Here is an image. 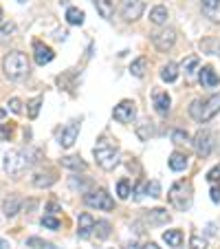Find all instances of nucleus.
Masks as SVG:
<instances>
[{
	"label": "nucleus",
	"instance_id": "1",
	"mask_svg": "<svg viewBox=\"0 0 220 249\" xmlns=\"http://www.w3.org/2000/svg\"><path fill=\"white\" fill-rule=\"evenodd\" d=\"M38 157H40L38 150H14V152H9V155L5 157L7 174H14V177L22 174L24 170L31 168V165L38 161Z\"/></svg>",
	"mask_w": 220,
	"mask_h": 249
},
{
	"label": "nucleus",
	"instance_id": "2",
	"mask_svg": "<svg viewBox=\"0 0 220 249\" xmlns=\"http://www.w3.org/2000/svg\"><path fill=\"white\" fill-rule=\"evenodd\" d=\"M93 155H95V159H97L99 168H103V170H115L119 163V146L115 141L106 139V137H102V139L97 141Z\"/></svg>",
	"mask_w": 220,
	"mask_h": 249
},
{
	"label": "nucleus",
	"instance_id": "3",
	"mask_svg": "<svg viewBox=\"0 0 220 249\" xmlns=\"http://www.w3.org/2000/svg\"><path fill=\"white\" fill-rule=\"evenodd\" d=\"M218 113H220V93L211 95V97H207V99H196V102L189 106V115L201 124L214 119Z\"/></svg>",
	"mask_w": 220,
	"mask_h": 249
},
{
	"label": "nucleus",
	"instance_id": "4",
	"mask_svg": "<svg viewBox=\"0 0 220 249\" xmlns=\"http://www.w3.org/2000/svg\"><path fill=\"white\" fill-rule=\"evenodd\" d=\"M2 69H5V75L9 80H22L29 75V60L22 51H11L2 60Z\"/></svg>",
	"mask_w": 220,
	"mask_h": 249
},
{
	"label": "nucleus",
	"instance_id": "5",
	"mask_svg": "<svg viewBox=\"0 0 220 249\" xmlns=\"http://www.w3.org/2000/svg\"><path fill=\"white\" fill-rule=\"evenodd\" d=\"M192 192L194 190H192V183H189V181H176L168 194L169 203H172L178 212L189 210V207H192V196H194Z\"/></svg>",
	"mask_w": 220,
	"mask_h": 249
},
{
	"label": "nucleus",
	"instance_id": "6",
	"mask_svg": "<svg viewBox=\"0 0 220 249\" xmlns=\"http://www.w3.org/2000/svg\"><path fill=\"white\" fill-rule=\"evenodd\" d=\"M84 203L88 207H95V210H103V212H110L115 207V201L113 196L106 192V190H93V192H88L84 196Z\"/></svg>",
	"mask_w": 220,
	"mask_h": 249
},
{
	"label": "nucleus",
	"instance_id": "7",
	"mask_svg": "<svg viewBox=\"0 0 220 249\" xmlns=\"http://www.w3.org/2000/svg\"><path fill=\"white\" fill-rule=\"evenodd\" d=\"M194 148H196V155L201 159H207L211 155V150H214V135H211V130H207V128L198 130L196 137H194Z\"/></svg>",
	"mask_w": 220,
	"mask_h": 249
},
{
	"label": "nucleus",
	"instance_id": "8",
	"mask_svg": "<svg viewBox=\"0 0 220 249\" xmlns=\"http://www.w3.org/2000/svg\"><path fill=\"white\" fill-rule=\"evenodd\" d=\"M113 117L117 119L119 124H130L132 119L136 117L135 102H130V99H123V102H119L117 106H115V110H113Z\"/></svg>",
	"mask_w": 220,
	"mask_h": 249
},
{
	"label": "nucleus",
	"instance_id": "9",
	"mask_svg": "<svg viewBox=\"0 0 220 249\" xmlns=\"http://www.w3.org/2000/svg\"><path fill=\"white\" fill-rule=\"evenodd\" d=\"M143 0H123L121 2V16L126 22H135V20H139L141 16H143Z\"/></svg>",
	"mask_w": 220,
	"mask_h": 249
},
{
	"label": "nucleus",
	"instance_id": "10",
	"mask_svg": "<svg viewBox=\"0 0 220 249\" xmlns=\"http://www.w3.org/2000/svg\"><path fill=\"white\" fill-rule=\"evenodd\" d=\"M152 42H154V47L159 49V51H169V49L176 44V31L174 29H163V31L154 33L152 36Z\"/></svg>",
	"mask_w": 220,
	"mask_h": 249
},
{
	"label": "nucleus",
	"instance_id": "11",
	"mask_svg": "<svg viewBox=\"0 0 220 249\" xmlns=\"http://www.w3.org/2000/svg\"><path fill=\"white\" fill-rule=\"evenodd\" d=\"M77 135H80V122L68 124V126L62 130V135H60V146H62V148H73V143H75Z\"/></svg>",
	"mask_w": 220,
	"mask_h": 249
},
{
	"label": "nucleus",
	"instance_id": "12",
	"mask_svg": "<svg viewBox=\"0 0 220 249\" xmlns=\"http://www.w3.org/2000/svg\"><path fill=\"white\" fill-rule=\"evenodd\" d=\"M95 225H97V221L90 216L88 212L80 214V221H77V236H80V238H88V236L95 231Z\"/></svg>",
	"mask_w": 220,
	"mask_h": 249
},
{
	"label": "nucleus",
	"instance_id": "13",
	"mask_svg": "<svg viewBox=\"0 0 220 249\" xmlns=\"http://www.w3.org/2000/svg\"><path fill=\"white\" fill-rule=\"evenodd\" d=\"M152 99H154V108H156V113H159L161 117H165V115L169 113V108H172V99H169V95L165 93V90H154Z\"/></svg>",
	"mask_w": 220,
	"mask_h": 249
},
{
	"label": "nucleus",
	"instance_id": "14",
	"mask_svg": "<svg viewBox=\"0 0 220 249\" xmlns=\"http://www.w3.org/2000/svg\"><path fill=\"white\" fill-rule=\"evenodd\" d=\"M33 57H35V62H38L40 66H44V64H49V62L55 57V53H53V49L51 47H47V44H42V42H35L33 44Z\"/></svg>",
	"mask_w": 220,
	"mask_h": 249
},
{
	"label": "nucleus",
	"instance_id": "15",
	"mask_svg": "<svg viewBox=\"0 0 220 249\" xmlns=\"http://www.w3.org/2000/svg\"><path fill=\"white\" fill-rule=\"evenodd\" d=\"M203 14L211 22H220V0H203Z\"/></svg>",
	"mask_w": 220,
	"mask_h": 249
},
{
	"label": "nucleus",
	"instance_id": "16",
	"mask_svg": "<svg viewBox=\"0 0 220 249\" xmlns=\"http://www.w3.org/2000/svg\"><path fill=\"white\" fill-rule=\"evenodd\" d=\"M201 84L205 86V89H214V86L220 84V77L216 75V71L211 69V66H203L201 69Z\"/></svg>",
	"mask_w": 220,
	"mask_h": 249
},
{
	"label": "nucleus",
	"instance_id": "17",
	"mask_svg": "<svg viewBox=\"0 0 220 249\" xmlns=\"http://www.w3.org/2000/svg\"><path fill=\"white\" fill-rule=\"evenodd\" d=\"M60 165L66 170H73V172H84L86 170V163L80 159V157H62Z\"/></svg>",
	"mask_w": 220,
	"mask_h": 249
},
{
	"label": "nucleus",
	"instance_id": "18",
	"mask_svg": "<svg viewBox=\"0 0 220 249\" xmlns=\"http://www.w3.org/2000/svg\"><path fill=\"white\" fill-rule=\"evenodd\" d=\"M145 221H148V223H154V225L169 223V214L165 210H161V207H156V210H150L148 214H145Z\"/></svg>",
	"mask_w": 220,
	"mask_h": 249
},
{
	"label": "nucleus",
	"instance_id": "19",
	"mask_svg": "<svg viewBox=\"0 0 220 249\" xmlns=\"http://www.w3.org/2000/svg\"><path fill=\"white\" fill-rule=\"evenodd\" d=\"M95 2V7H97V11H99V16L102 18H113V14H115V2L113 0H93Z\"/></svg>",
	"mask_w": 220,
	"mask_h": 249
},
{
	"label": "nucleus",
	"instance_id": "20",
	"mask_svg": "<svg viewBox=\"0 0 220 249\" xmlns=\"http://www.w3.org/2000/svg\"><path fill=\"white\" fill-rule=\"evenodd\" d=\"M84 11L77 9V7H68L66 9V22L73 24V27H80V24H84Z\"/></svg>",
	"mask_w": 220,
	"mask_h": 249
},
{
	"label": "nucleus",
	"instance_id": "21",
	"mask_svg": "<svg viewBox=\"0 0 220 249\" xmlns=\"http://www.w3.org/2000/svg\"><path fill=\"white\" fill-rule=\"evenodd\" d=\"M169 168L174 170V172H181V170L187 168V155H183V152H174L172 157L168 159Z\"/></svg>",
	"mask_w": 220,
	"mask_h": 249
},
{
	"label": "nucleus",
	"instance_id": "22",
	"mask_svg": "<svg viewBox=\"0 0 220 249\" xmlns=\"http://www.w3.org/2000/svg\"><path fill=\"white\" fill-rule=\"evenodd\" d=\"M18 210H20V198L18 196H11V198H7V201L2 203V214H5L7 218L16 216Z\"/></svg>",
	"mask_w": 220,
	"mask_h": 249
},
{
	"label": "nucleus",
	"instance_id": "23",
	"mask_svg": "<svg viewBox=\"0 0 220 249\" xmlns=\"http://www.w3.org/2000/svg\"><path fill=\"white\" fill-rule=\"evenodd\" d=\"M163 240L169 245V247H174V249L181 247V245H183V231L181 230H168L163 234Z\"/></svg>",
	"mask_w": 220,
	"mask_h": 249
},
{
	"label": "nucleus",
	"instance_id": "24",
	"mask_svg": "<svg viewBox=\"0 0 220 249\" xmlns=\"http://www.w3.org/2000/svg\"><path fill=\"white\" fill-rule=\"evenodd\" d=\"M150 22L152 24H165L168 22V9H165L163 5H159V7H154V9L150 11Z\"/></svg>",
	"mask_w": 220,
	"mask_h": 249
},
{
	"label": "nucleus",
	"instance_id": "25",
	"mask_svg": "<svg viewBox=\"0 0 220 249\" xmlns=\"http://www.w3.org/2000/svg\"><path fill=\"white\" fill-rule=\"evenodd\" d=\"M178 77V66L174 62H168V64L161 69V80L163 82H176Z\"/></svg>",
	"mask_w": 220,
	"mask_h": 249
},
{
	"label": "nucleus",
	"instance_id": "26",
	"mask_svg": "<svg viewBox=\"0 0 220 249\" xmlns=\"http://www.w3.org/2000/svg\"><path fill=\"white\" fill-rule=\"evenodd\" d=\"M198 64H201V60H198V55H189L187 60L183 62V71H185V75H187L189 80H192V77H194V73H196Z\"/></svg>",
	"mask_w": 220,
	"mask_h": 249
},
{
	"label": "nucleus",
	"instance_id": "27",
	"mask_svg": "<svg viewBox=\"0 0 220 249\" xmlns=\"http://www.w3.org/2000/svg\"><path fill=\"white\" fill-rule=\"evenodd\" d=\"M53 183H55V177H53V174L40 172L33 177V185H35V188H49V185H53Z\"/></svg>",
	"mask_w": 220,
	"mask_h": 249
},
{
	"label": "nucleus",
	"instance_id": "28",
	"mask_svg": "<svg viewBox=\"0 0 220 249\" xmlns=\"http://www.w3.org/2000/svg\"><path fill=\"white\" fill-rule=\"evenodd\" d=\"M145 66H148V60H145V57H139V60H135L130 64V73L135 77H143L145 75Z\"/></svg>",
	"mask_w": 220,
	"mask_h": 249
},
{
	"label": "nucleus",
	"instance_id": "29",
	"mask_svg": "<svg viewBox=\"0 0 220 249\" xmlns=\"http://www.w3.org/2000/svg\"><path fill=\"white\" fill-rule=\"evenodd\" d=\"M130 194H132L130 181H128V179H121V181H119V183H117V196L121 198V201H126V198L130 196Z\"/></svg>",
	"mask_w": 220,
	"mask_h": 249
},
{
	"label": "nucleus",
	"instance_id": "30",
	"mask_svg": "<svg viewBox=\"0 0 220 249\" xmlns=\"http://www.w3.org/2000/svg\"><path fill=\"white\" fill-rule=\"evenodd\" d=\"M40 106H42V97H35L29 102V117L35 119L40 115Z\"/></svg>",
	"mask_w": 220,
	"mask_h": 249
},
{
	"label": "nucleus",
	"instance_id": "31",
	"mask_svg": "<svg viewBox=\"0 0 220 249\" xmlns=\"http://www.w3.org/2000/svg\"><path fill=\"white\" fill-rule=\"evenodd\" d=\"M95 231L99 234V238H106V236L110 234V225H108L106 221H97V225H95Z\"/></svg>",
	"mask_w": 220,
	"mask_h": 249
},
{
	"label": "nucleus",
	"instance_id": "32",
	"mask_svg": "<svg viewBox=\"0 0 220 249\" xmlns=\"http://www.w3.org/2000/svg\"><path fill=\"white\" fill-rule=\"evenodd\" d=\"M172 141L174 143H187L189 141V135L185 130H174L172 132Z\"/></svg>",
	"mask_w": 220,
	"mask_h": 249
},
{
	"label": "nucleus",
	"instance_id": "33",
	"mask_svg": "<svg viewBox=\"0 0 220 249\" xmlns=\"http://www.w3.org/2000/svg\"><path fill=\"white\" fill-rule=\"evenodd\" d=\"M42 225H44V227H49V230H60L62 223L57 221L55 216H44V218H42Z\"/></svg>",
	"mask_w": 220,
	"mask_h": 249
},
{
	"label": "nucleus",
	"instance_id": "34",
	"mask_svg": "<svg viewBox=\"0 0 220 249\" xmlns=\"http://www.w3.org/2000/svg\"><path fill=\"white\" fill-rule=\"evenodd\" d=\"M207 181L209 183H220V165H216V168H211L207 172Z\"/></svg>",
	"mask_w": 220,
	"mask_h": 249
},
{
	"label": "nucleus",
	"instance_id": "35",
	"mask_svg": "<svg viewBox=\"0 0 220 249\" xmlns=\"http://www.w3.org/2000/svg\"><path fill=\"white\" fill-rule=\"evenodd\" d=\"M7 106H9V108H11V113H16V115H18V113H22V102H20L18 97H11Z\"/></svg>",
	"mask_w": 220,
	"mask_h": 249
},
{
	"label": "nucleus",
	"instance_id": "36",
	"mask_svg": "<svg viewBox=\"0 0 220 249\" xmlns=\"http://www.w3.org/2000/svg\"><path fill=\"white\" fill-rule=\"evenodd\" d=\"M189 249H205V240H203L201 236L194 234L192 238H189Z\"/></svg>",
	"mask_w": 220,
	"mask_h": 249
},
{
	"label": "nucleus",
	"instance_id": "37",
	"mask_svg": "<svg viewBox=\"0 0 220 249\" xmlns=\"http://www.w3.org/2000/svg\"><path fill=\"white\" fill-rule=\"evenodd\" d=\"M14 31H16V24L14 22H5L2 27H0V36H2V38H9Z\"/></svg>",
	"mask_w": 220,
	"mask_h": 249
},
{
	"label": "nucleus",
	"instance_id": "38",
	"mask_svg": "<svg viewBox=\"0 0 220 249\" xmlns=\"http://www.w3.org/2000/svg\"><path fill=\"white\" fill-rule=\"evenodd\" d=\"M148 194H150V196H161V185L156 183V181L148 183Z\"/></svg>",
	"mask_w": 220,
	"mask_h": 249
},
{
	"label": "nucleus",
	"instance_id": "39",
	"mask_svg": "<svg viewBox=\"0 0 220 249\" xmlns=\"http://www.w3.org/2000/svg\"><path fill=\"white\" fill-rule=\"evenodd\" d=\"M211 201L214 203H220V185L218 183H211Z\"/></svg>",
	"mask_w": 220,
	"mask_h": 249
},
{
	"label": "nucleus",
	"instance_id": "40",
	"mask_svg": "<svg viewBox=\"0 0 220 249\" xmlns=\"http://www.w3.org/2000/svg\"><path fill=\"white\" fill-rule=\"evenodd\" d=\"M27 245H29V247H35V249H44V247H49V245H47V243H42L40 238H29V240H27Z\"/></svg>",
	"mask_w": 220,
	"mask_h": 249
},
{
	"label": "nucleus",
	"instance_id": "41",
	"mask_svg": "<svg viewBox=\"0 0 220 249\" xmlns=\"http://www.w3.org/2000/svg\"><path fill=\"white\" fill-rule=\"evenodd\" d=\"M123 249H143V247H141L139 243H128V245H126V247H123Z\"/></svg>",
	"mask_w": 220,
	"mask_h": 249
},
{
	"label": "nucleus",
	"instance_id": "42",
	"mask_svg": "<svg viewBox=\"0 0 220 249\" xmlns=\"http://www.w3.org/2000/svg\"><path fill=\"white\" fill-rule=\"evenodd\" d=\"M9 247V243H7V240H0V249H7Z\"/></svg>",
	"mask_w": 220,
	"mask_h": 249
},
{
	"label": "nucleus",
	"instance_id": "43",
	"mask_svg": "<svg viewBox=\"0 0 220 249\" xmlns=\"http://www.w3.org/2000/svg\"><path fill=\"white\" fill-rule=\"evenodd\" d=\"M148 249H156V245H154V243H150V245H148Z\"/></svg>",
	"mask_w": 220,
	"mask_h": 249
},
{
	"label": "nucleus",
	"instance_id": "44",
	"mask_svg": "<svg viewBox=\"0 0 220 249\" xmlns=\"http://www.w3.org/2000/svg\"><path fill=\"white\" fill-rule=\"evenodd\" d=\"M18 2H27V0H18Z\"/></svg>",
	"mask_w": 220,
	"mask_h": 249
},
{
	"label": "nucleus",
	"instance_id": "45",
	"mask_svg": "<svg viewBox=\"0 0 220 249\" xmlns=\"http://www.w3.org/2000/svg\"><path fill=\"white\" fill-rule=\"evenodd\" d=\"M0 18H2V9H0Z\"/></svg>",
	"mask_w": 220,
	"mask_h": 249
}]
</instances>
